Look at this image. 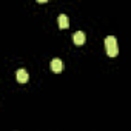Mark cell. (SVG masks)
<instances>
[{
	"mask_svg": "<svg viewBox=\"0 0 131 131\" xmlns=\"http://www.w3.org/2000/svg\"><path fill=\"white\" fill-rule=\"evenodd\" d=\"M63 68H65V65H63V62H62L60 59H54V60L51 62V70H52L54 73H60Z\"/></svg>",
	"mask_w": 131,
	"mask_h": 131,
	"instance_id": "1",
	"label": "cell"
},
{
	"mask_svg": "<svg viewBox=\"0 0 131 131\" xmlns=\"http://www.w3.org/2000/svg\"><path fill=\"white\" fill-rule=\"evenodd\" d=\"M73 42H74L76 45H83V43H85V34H83L82 31L74 32V34H73Z\"/></svg>",
	"mask_w": 131,
	"mask_h": 131,
	"instance_id": "2",
	"label": "cell"
},
{
	"mask_svg": "<svg viewBox=\"0 0 131 131\" xmlns=\"http://www.w3.org/2000/svg\"><path fill=\"white\" fill-rule=\"evenodd\" d=\"M57 22H59V28H62V29H67V28L70 26L68 17L65 16V14H60V16H59V19H57Z\"/></svg>",
	"mask_w": 131,
	"mask_h": 131,
	"instance_id": "3",
	"label": "cell"
},
{
	"mask_svg": "<svg viewBox=\"0 0 131 131\" xmlns=\"http://www.w3.org/2000/svg\"><path fill=\"white\" fill-rule=\"evenodd\" d=\"M105 46H106V49L117 48V40H116V37H113V36H108V37L105 39Z\"/></svg>",
	"mask_w": 131,
	"mask_h": 131,
	"instance_id": "4",
	"label": "cell"
},
{
	"mask_svg": "<svg viewBox=\"0 0 131 131\" xmlns=\"http://www.w3.org/2000/svg\"><path fill=\"white\" fill-rule=\"evenodd\" d=\"M28 79H29V74H28L26 70H19V71H17V80H19L20 83L28 82Z\"/></svg>",
	"mask_w": 131,
	"mask_h": 131,
	"instance_id": "5",
	"label": "cell"
},
{
	"mask_svg": "<svg viewBox=\"0 0 131 131\" xmlns=\"http://www.w3.org/2000/svg\"><path fill=\"white\" fill-rule=\"evenodd\" d=\"M106 54H108L110 57H116V56L119 54V49H117V48H113V49H106Z\"/></svg>",
	"mask_w": 131,
	"mask_h": 131,
	"instance_id": "6",
	"label": "cell"
}]
</instances>
